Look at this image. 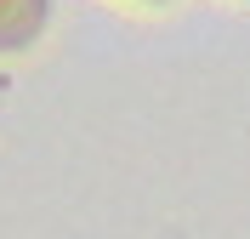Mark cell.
Wrapping results in <instances>:
<instances>
[{
    "mask_svg": "<svg viewBox=\"0 0 250 239\" xmlns=\"http://www.w3.org/2000/svg\"><path fill=\"white\" fill-rule=\"evenodd\" d=\"M46 23V0H0V51L29 46Z\"/></svg>",
    "mask_w": 250,
    "mask_h": 239,
    "instance_id": "1",
    "label": "cell"
}]
</instances>
